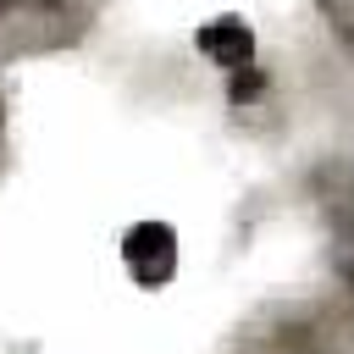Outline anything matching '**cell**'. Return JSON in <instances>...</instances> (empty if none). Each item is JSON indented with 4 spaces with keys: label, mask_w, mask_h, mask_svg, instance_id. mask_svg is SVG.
Returning a JSON list of instances; mask_svg holds the SVG:
<instances>
[{
    "label": "cell",
    "mask_w": 354,
    "mask_h": 354,
    "mask_svg": "<svg viewBox=\"0 0 354 354\" xmlns=\"http://www.w3.org/2000/svg\"><path fill=\"white\" fill-rule=\"evenodd\" d=\"M122 260H127V271H133L144 288H160V282L171 277V266H177V238H171L160 221H138V227L122 238Z\"/></svg>",
    "instance_id": "1"
},
{
    "label": "cell",
    "mask_w": 354,
    "mask_h": 354,
    "mask_svg": "<svg viewBox=\"0 0 354 354\" xmlns=\"http://www.w3.org/2000/svg\"><path fill=\"white\" fill-rule=\"evenodd\" d=\"M199 44H205V55L221 61L232 77H238V72H254V66H249V61H254V39H249V28H243L238 17L205 22V28H199Z\"/></svg>",
    "instance_id": "2"
},
{
    "label": "cell",
    "mask_w": 354,
    "mask_h": 354,
    "mask_svg": "<svg viewBox=\"0 0 354 354\" xmlns=\"http://www.w3.org/2000/svg\"><path fill=\"white\" fill-rule=\"evenodd\" d=\"M343 271H348V282H354V254H348V266H343Z\"/></svg>",
    "instance_id": "3"
}]
</instances>
